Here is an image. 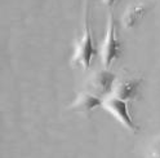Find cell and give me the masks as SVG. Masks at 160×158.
I'll use <instances>...</instances> for the list:
<instances>
[{"instance_id":"6da1fadb","label":"cell","mask_w":160,"mask_h":158,"mask_svg":"<svg viewBox=\"0 0 160 158\" xmlns=\"http://www.w3.org/2000/svg\"><path fill=\"white\" fill-rule=\"evenodd\" d=\"M83 13V31L75 44L71 65L80 66L84 70H88L91 67L92 60L97 56V48L93 42L91 29V0H84Z\"/></svg>"},{"instance_id":"5b68a950","label":"cell","mask_w":160,"mask_h":158,"mask_svg":"<svg viewBox=\"0 0 160 158\" xmlns=\"http://www.w3.org/2000/svg\"><path fill=\"white\" fill-rule=\"evenodd\" d=\"M142 78H124L116 82L114 92L111 96H115L120 100L127 103L133 101L139 96V90L142 86Z\"/></svg>"},{"instance_id":"3957f363","label":"cell","mask_w":160,"mask_h":158,"mask_svg":"<svg viewBox=\"0 0 160 158\" xmlns=\"http://www.w3.org/2000/svg\"><path fill=\"white\" fill-rule=\"evenodd\" d=\"M116 79V74L112 73L110 69H101L88 79L87 91L92 92L105 100V98L112 95Z\"/></svg>"},{"instance_id":"ba28073f","label":"cell","mask_w":160,"mask_h":158,"mask_svg":"<svg viewBox=\"0 0 160 158\" xmlns=\"http://www.w3.org/2000/svg\"><path fill=\"white\" fill-rule=\"evenodd\" d=\"M147 158H160V137L155 140L147 152Z\"/></svg>"},{"instance_id":"277c9868","label":"cell","mask_w":160,"mask_h":158,"mask_svg":"<svg viewBox=\"0 0 160 158\" xmlns=\"http://www.w3.org/2000/svg\"><path fill=\"white\" fill-rule=\"evenodd\" d=\"M103 108L115 118V119H118L120 123H122L125 128H128L129 131H132V132L139 131L138 124L134 122L131 112H129L127 101L120 100V98H118L115 96H110V97L105 98Z\"/></svg>"},{"instance_id":"52a82bcc","label":"cell","mask_w":160,"mask_h":158,"mask_svg":"<svg viewBox=\"0 0 160 158\" xmlns=\"http://www.w3.org/2000/svg\"><path fill=\"white\" fill-rule=\"evenodd\" d=\"M146 13H147V8L145 5H141V4L131 5L124 12L122 17V24L125 29H132L146 16Z\"/></svg>"},{"instance_id":"9c48e42d","label":"cell","mask_w":160,"mask_h":158,"mask_svg":"<svg viewBox=\"0 0 160 158\" xmlns=\"http://www.w3.org/2000/svg\"><path fill=\"white\" fill-rule=\"evenodd\" d=\"M103 3H105V4H106L108 8H111V7H112V5L116 3V0H103Z\"/></svg>"},{"instance_id":"7a4b0ae2","label":"cell","mask_w":160,"mask_h":158,"mask_svg":"<svg viewBox=\"0 0 160 158\" xmlns=\"http://www.w3.org/2000/svg\"><path fill=\"white\" fill-rule=\"evenodd\" d=\"M122 42L118 36V26L112 11L110 9L107 18V30L106 36L101 45V58L105 65V69H110V66L122 56Z\"/></svg>"},{"instance_id":"8992f818","label":"cell","mask_w":160,"mask_h":158,"mask_svg":"<svg viewBox=\"0 0 160 158\" xmlns=\"http://www.w3.org/2000/svg\"><path fill=\"white\" fill-rule=\"evenodd\" d=\"M103 101H105L103 98L85 90L76 96L74 103L71 104V109L75 112H79V113L91 114L97 108L103 106Z\"/></svg>"}]
</instances>
